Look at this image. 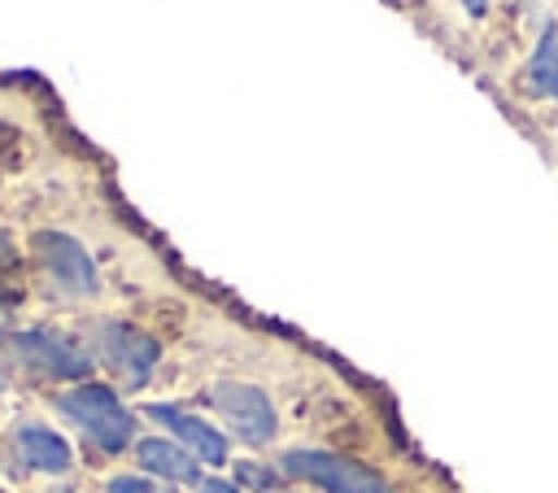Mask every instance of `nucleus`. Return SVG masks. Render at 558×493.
Returning <instances> with one entry per match:
<instances>
[{
  "mask_svg": "<svg viewBox=\"0 0 558 493\" xmlns=\"http://www.w3.org/2000/svg\"><path fill=\"white\" fill-rule=\"evenodd\" d=\"M462 9H466V13H471V17H480V13H484V9H488V0H462Z\"/></svg>",
  "mask_w": 558,
  "mask_h": 493,
  "instance_id": "4468645a",
  "label": "nucleus"
},
{
  "mask_svg": "<svg viewBox=\"0 0 558 493\" xmlns=\"http://www.w3.org/2000/svg\"><path fill=\"white\" fill-rule=\"evenodd\" d=\"M35 257H39V270L48 275V284L61 297H96L100 292L96 262H92V253L74 236H65V231H39L35 236Z\"/></svg>",
  "mask_w": 558,
  "mask_h": 493,
  "instance_id": "20e7f679",
  "label": "nucleus"
},
{
  "mask_svg": "<svg viewBox=\"0 0 558 493\" xmlns=\"http://www.w3.org/2000/svg\"><path fill=\"white\" fill-rule=\"evenodd\" d=\"M96 349H100V358L109 362V371H113L126 388H144L148 375L157 371V358H161L157 340L144 336V332L131 327V323H100Z\"/></svg>",
  "mask_w": 558,
  "mask_h": 493,
  "instance_id": "423d86ee",
  "label": "nucleus"
},
{
  "mask_svg": "<svg viewBox=\"0 0 558 493\" xmlns=\"http://www.w3.org/2000/svg\"><path fill=\"white\" fill-rule=\"evenodd\" d=\"M9 349L35 375H48V380H83L87 375V353L74 340H65L61 332L26 327V332L9 336Z\"/></svg>",
  "mask_w": 558,
  "mask_h": 493,
  "instance_id": "39448f33",
  "label": "nucleus"
},
{
  "mask_svg": "<svg viewBox=\"0 0 558 493\" xmlns=\"http://www.w3.org/2000/svg\"><path fill=\"white\" fill-rule=\"evenodd\" d=\"M57 410H61L96 449H105V454H118V449L131 441V432H135V419L126 414V406L118 401V393L105 388V384H78V388H70V393H61V397H57Z\"/></svg>",
  "mask_w": 558,
  "mask_h": 493,
  "instance_id": "f257e3e1",
  "label": "nucleus"
},
{
  "mask_svg": "<svg viewBox=\"0 0 558 493\" xmlns=\"http://www.w3.org/2000/svg\"><path fill=\"white\" fill-rule=\"evenodd\" d=\"M153 423H161L166 432H174V441L196 458V462H227V436L218 428H209L205 419H196L192 410L183 406H170V401H153L144 410Z\"/></svg>",
  "mask_w": 558,
  "mask_h": 493,
  "instance_id": "0eeeda50",
  "label": "nucleus"
},
{
  "mask_svg": "<svg viewBox=\"0 0 558 493\" xmlns=\"http://www.w3.org/2000/svg\"><path fill=\"white\" fill-rule=\"evenodd\" d=\"M4 257H9V236L0 231V262H4Z\"/></svg>",
  "mask_w": 558,
  "mask_h": 493,
  "instance_id": "2eb2a0df",
  "label": "nucleus"
},
{
  "mask_svg": "<svg viewBox=\"0 0 558 493\" xmlns=\"http://www.w3.org/2000/svg\"><path fill=\"white\" fill-rule=\"evenodd\" d=\"M527 87L532 92H541V96H549V100H558V22H549L545 31H541V39H536V52H532V61H527Z\"/></svg>",
  "mask_w": 558,
  "mask_h": 493,
  "instance_id": "9d476101",
  "label": "nucleus"
},
{
  "mask_svg": "<svg viewBox=\"0 0 558 493\" xmlns=\"http://www.w3.org/2000/svg\"><path fill=\"white\" fill-rule=\"evenodd\" d=\"M135 458L148 476L157 480H179V484H201V467L196 458L179 445V441H161V436H148L135 445Z\"/></svg>",
  "mask_w": 558,
  "mask_h": 493,
  "instance_id": "6e6552de",
  "label": "nucleus"
},
{
  "mask_svg": "<svg viewBox=\"0 0 558 493\" xmlns=\"http://www.w3.org/2000/svg\"><path fill=\"white\" fill-rule=\"evenodd\" d=\"M196 493H240V484H231V480H201Z\"/></svg>",
  "mask_w": 558,
  "mask_h": 493,
  "instance_id": "ddd939ff",
  "label": "nucleus"
},
{
  "mask_svg": "<svg viewBox=\"0 0 558 493\" xmlns=\"http://www.w3.org/2000/svg\"><path fill=\"white\" fill-rule=\"evenodd\" d=\"M235 476H240V484H253L257 493H275V489H279V476L266 471V467H257V462H240Z\"/></svg>",
  "mask_w": 558,
  "mask_h": 493,
  "instance_id": "9b49d317",
  "label": "nucleus"
},
{
  "mask_svg": "<svg viewBox=\"0 0 558 493\" xmlns=\"http://www.w3.org/2000/svg\"><path fill=\"white\" fill-rule=\"evenodd\" d=\"M209 406L218 410V419L227 423V432H235L244 445H270L279 436V414L275 401L244 380H222L209 388Z\"/></svg>",
  "mask_w": 558,
  "mask_h": 493,
  "instance_id": "f03ea898",
  "label": "nucleus"
},
{
  "mask_svg": "<svg viewBox=\"0 0 558 493\" xmlns=\"http://www.w3.org/2000/svg\"><path fill=\"white\" fill-rule=\"evenodd\" d=\"M17 454H22V462L26 467H35V471H52V476H61V471H70V445L52 432V428H44V423H22L17 428Z\"/></svg>",
  "mask_w": 558,
  "mask_h": 493,
  "instance_id": "1a4fd4ad",
  "label": "nucleus"
},
{
  "mask_svg": "<svg viewBox=\"0 0 558 493\" xmlns=\"http://www.w3.org/2000/svg\"><path fill=\"white\" fill-rule=\"evenodd\" d=\"M279 471L283 476H296V480H310L327 493H388V484L353 462V458H340V454H327V449H292L279 458Z\"/></svg>",
  "mask_w": 558,
  "mask_h": 493,
  "instance_id": "7ed1b4c3",
  "label": "nucleus"
},
{
  "mask_svg": "<svg viewBox=\"0 0 558 493\" xmlns=\"http://www.w3.org/2000/svg\"><path fill=\"white\" fill-rule=\"evenodd\" d=\"M109 493H174V489H166L161 480H148V476H118V480H109Z\"/></svg>",
  "mask_w": 558,
  "mask_h": 493,
  "instance_id": "f8f14e48",
  "label": "nucleus"
}]
</instances>
